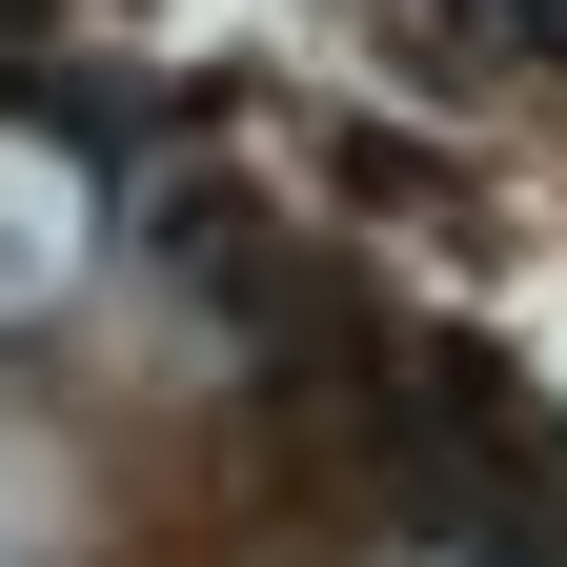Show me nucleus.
I'll return each instance as SVG.
<instances>
[{
	"label": "nucleus",
	"instance_id": "1",
	"mask_svg": "<svg viewBox=\"0 0 567 567\" xmlns=\"http://www.w3.org/2000/svg\"><path fill=\"white\" fill-rule=\"evenodd\" d=\"M142 244H163L203 305H244V324L284 305V244H264V203H244V183H163V203H142Z\"/></svg>",
	"mask_w": 567,
	"mask_h": 567
}]
</instances>
